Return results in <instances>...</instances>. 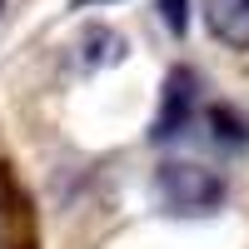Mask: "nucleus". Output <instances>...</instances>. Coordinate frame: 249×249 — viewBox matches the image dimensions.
<instances>
[{"mask_svg":"<svg viewBox=\"0 0 249 249\" xmlns=\"http://www.w3.org/2000/svg\"><path fill=\"white\" fill-rule=\"evenodd\" d=\"M0 10H5V0H0Z\"/></svg>","mask_w":249,"mask_h":249,"instance_id":"0eeeda50","label":"nucleus"},{"mask_svg":"<svg viewBox=\"0 0 249 249\" xmlns=\"http://www.w3.org/2000/svg\"><path fill=\"white\" fill-rule=\"evenodd\" d=\"M210 124H214V140H224V144H249V120H239L230 105H214V110H210Z\"/></svg>","mask_w":249,"mask_h":249,"instance_id":"39448f33","label":"nucleus"},{"mask_svg":"<svg viewBox=\"0 0 249 249\" xmlns=\"http://www.w3.org/2000/svg\"><path fill=\"white\" fill-rule=\"evenodd\" d=\"M160 20L175 35H184V25H190V0H160Z\"/></svg>","mask_w":249,"mask_h":249,"instance_id":"423d86ee","label":"nucleus"},{"mask_svg":"<svg viewBox=\"0 0 249 249\" xmlns=\"http://www.w3.org/2000/svg\"><path fill=\"white\" fill-rule=\"evenodd\" d=\"M124 35L105 30V25H90L85 40H80V60H85V70H100V65H115V60H124Z\"/></svg>","mask_w":249,"mask_h":249,"instance_id":"20e7f679","label":"nucleus"},{"mask_svg":"<svg viewBox=\"0 0 249 249\" xmlns=\"http://www.w3.org/2000/svg\"><path fill=\"white\" fill-rule=\"evenodd\" d=\"M195 110H199V75L195 70H170L164 75V95H160V115H155V130H150V140H175V135H184V124L195 120Z\"/></svg>","mask_w":249,"mask_h":249,"instance_id":"f03ea898","label":"nucleus"},{"mask_svg":"<svg viewBox=\"0 0 249 249\" xmlns=\"http://www.w3.org/2000/svg\"><path fill=\"white\" fill-rule=\"evenodd\" d=\"M204 25L219 45L249 50V0H204Z\"/></svg>","mask_w":249,"mask_h":249,"instance_id":"7ed1b4c3","label":"nucleus"},{"mask_svg":"<svg viewBox=\"0 0 249 249\" xmlns=\"http://www.w3.org/2000/svg\"><path fill=\"white\" fill-rule=\"evenodd\" d=\"M224 199V179L204 164L190 160H170L155 170V204L164 214H210Z\"/></svg>","mask_w":249,"mask_h":249,"instance_id":"f257e3e1","label":"nucleus"}]
</instances>
